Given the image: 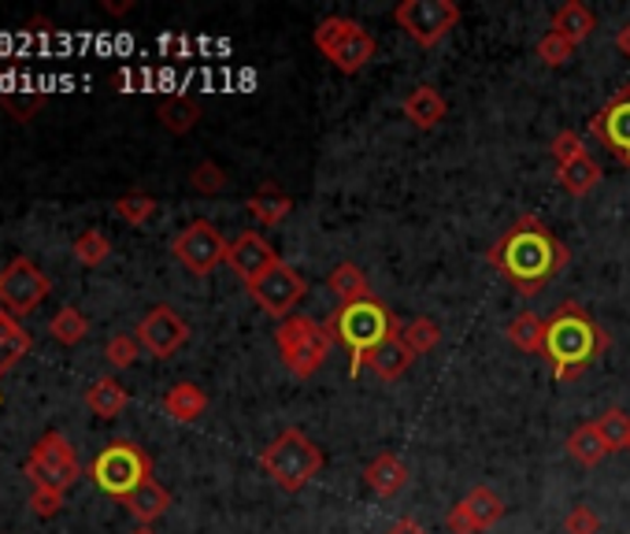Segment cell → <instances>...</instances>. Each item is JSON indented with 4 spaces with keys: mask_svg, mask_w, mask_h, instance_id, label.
<instances>
[{
    "mask_svg": "<svg viewBox=\"0 0 630 534\" xmlns=\"http://www.w3.org/2000/svg\"><path fill=\"white\" fill-rule=\"evenodd\" d=\"M486 257L504 283L516 286L523 297H538L568 268L571 252L552 235L549 223H541L538 216H519L493 241Z\"/></svg>",
    "mask_w": 630,
    "mask_h": 534,
    "instance_id": "cell-1",
    "label": "cell"
},
{
    "mask_svg": "<svg viewBox=\"0 0 630 534\" xmlns=\"http://www.w3.org/2000/svg\"><path fill=\"white\" fill-rule=\"evenodd\" d=\"M608 353V330L579 300H564L546 316V364L560 383H575Z\"/></svg>",
    "mask_w": 630,
    "mask_h": 534,
    "instance_id": "cell-2",
    "label": "cell"
},
{
    "mask_svg": "<svg viewBox=\"0 0 630 534\" xmlns=\"http://www.w3.org/2000/svg\"><path fill=\"white\" fill-rule=\"evenodd\" d=\"M327 327H331L334 342H342L348 353H353L348 375H360L364 356L401 334L404 323L378 297H367V300H353V305H337V313L327 319Z\"/></svg>",
    "mask_w": 630,
    "mask_h": 534,
    "instance_id": "cell-3",
    "label": "cell"
},
{
    "mask_svg": "<svg viewBox=\"0 0 630 534\" xmlns=\"http://www.w3.org/2000/svg\"><path fill=\"white\" fill-rule=\"evenodd\" d=\"M260 468H264V475H271V482H275L278 490L297 493L323 471V453H319V445L308 439L300 427H286V431L260 453Z\"/></svg>",
    "mask_w": 630,
    "mask_h": 534,
    "instance_id": "cell-4",
    "label": "cell"
},
{
    "mask_svg": "<svg viewBox=\"0 0 630 534\" xmlns=\"http://www.w3.org/2000/svg\"><path fill=\"white\" fill-rule=\"evenodd\" d=\"M275 345L289 375L312 378L327 364V356H331L334 334L331 327L319 323L312 316H289L275 327Z\"/></svg>",
    "mask_w": 630,
    "mask_h": 534,
    "instance_id": "cell-5",
    "label": "cell"
},
{
    "mask_svg": "<svg viewBox=\"0 0 630 534\" xmlns=\"http://www.w3.org/2000/svg\"><path fill=\"white\" fill-rule=\"evenodd\" d=\"M90 479L96 482V490L108 493L115 501H126L141 482L152 479V461L141 445L134 442H112L108 450L96 453V461L90 464Z\"/></svg>",
    "mask_w": 630,
    "mask_h": 534,
    "instance_id": "cell-6",
    "label": "cell"
},
{
    "mask_svg": "<svg viewBox=\"0 0 630 534\" xmlns=\"http://www.w3.org/2000/svg\"><path fill=\"white\" fill-rule=\"evenodd\" d=\"M312 42L319 53L331 60L342 75H360L367 64L375 60V37L364 31L356 19L348 15H331L316 26Z\"/></svg>",
    "mask_w": 630,
    "mask_h": 534,
    "instance_id": "cell-7",
    "label": "cell"
},
{
    "mask_svg": "<svg viewBox=\"0 0 630 534\" xmlns=\"http://www.w3.org/2000/svg\"><path fill=\"white\" fill-rule=\"evenodd\" d=\"M393 19L420 48H434L449 37V31H457L460 4L457 0H401L393 8Z\"/></svg>",
    "mask_w": 630,
    "mask_h": 534,
    "instance_id": "cell-8",
    "label": "cell"
},
{
    "mask_svg": "<svg viewBox=\"0 0 630 534\" xmlns=\"http://www.w3.org/2000/svg\"><path fill=\"white\" fill-rule=\"evenodd\" d=\"M23 471H26V479H31V487H53L60 493L82 475L75 445L67 442L60 431H45L42 439L34 442Z\"/></svg>",
    "mask_w": 630,
    "mask_h": 534,
    "instance_id": "cell-9",
    "label": "cell"
},
{
    "mask_svg": "<svg viewBox=\"0 0 630 534\" xmlns=\"http://www.w3.org/2000/svg\"><path fill=\"white\" fill-rule=\"evenodd\" d=\"M227 249L230 246H227V238H222V230L208 219H193L190 227H182L179 238L171 241L174 260L197 279H205L219 264H227Z\"/></svg>",
    "mask_w": 630,
    "mask_h": 534,
    "instance_id": "cell-10",
    "label": "cell"
},
{
    "mask_svg": "<svg viewBox=\"0 0 630 534\" xmlns=\"http://www.w3.org/2000/svg\"><path fill=\"white\" fill-rule=\"evenodd\" d=\"M48 294H53V283L31 257H15L0 271V308L8 316H31Z\"/></svg>",
    "mask_w": 630,
    "mask_h": 534,
    "instance_id": "cell-11",
    "label": "cell"
},
{
    "mask_svg": "<svg viewBox=\"0 0 630 534\" xmlns=\"http://www.w3.org/2000/svg\"><path fill=\"white\" fill-rule=\"evenodd\" d=\"M308 294V283L300 279L297 268H289L286 260H278L275 268L267 271V275H260L256 283L249 286V297L256 300L260 308H264L267 316L275 319H289L294 316V308L300 305V297Z\"/></svg>",
    "mask_w": 630,
    "mask_h": 534,
    "instance_id": "cell-12",
    "label": "cell"
},
{
    "mask_svg": "<svg viewBox=\"0 0 630 534\" xmlns=\"http://www.w3.org/2000/svg\"><path fill=\"white\" fill-rule=\"evenodd\" d=\"M589 134L605 145L612 157L630 168V86L623 90H616L608 96V104L600 112H594V120H589Z\"/></svg>",
    "mask_w": 630,
    "mask_h": 534,
    "instance_id": "cell-13",
    "label": "cell"
},
{
    "mask_svg": "<svg viewBox=\"0 0 630 534\" xmlns=\"http://www.w3.org/2000/svg\"><path fill=\"white\" fill-rule=\"evenodd\" d=\"M190 338V327L186 319L174 313L171 305H157L145 313V319L138 323V342L149 356H157V361H168V356L179 353L182 345H186Z\"/></svg>",
    "mask_w": 630,
    "mask_h": 534,
    "instance_id": "cell-14",
    "label": "cell"
},
{
    "mask_svg": "<svg viewBox=\"0 0 630 534\" xmlns=\"http://www.w3.org/2000/svg\"><path fill=\"white\" fill-rule=\"evenodd\" d=\"M501 516H504L501 493L490 487H474V490H468V498L445 516V531L449 534H486L497 527Z\"/></svg>",
    "mask_w": 630,
    "mask_h": 534,
    "instance_id": "cell-15",
    "label": "cell"
},
{
    "mask_svg": "<svg viewBox=\"0 0 630 534\" xmlns=\"http://www.w3.org/2000/svg\"><path fill=\"white\" fill-rule=\"evenodd\" d=\"M275 264H278V252L260 230H241L227 249V268L245 283V289L256 283L260 275H267Z\"/></svg>",
    "mask_w": 630,
    "mask_h": 534,
    "instance_id": "cell-16",
    "label": "cell"
},
{
    "mask_svg": "<svg viewBox=\"0 0 630 534\" xmlns=\"http://www.w3.org/2000/svg\"><path fill=\"white\" fill-rule=\"evenodd\" d=\"M409 479H412L409 464H404L397 453H378L364 468V482L371 487V493H378V498H386V501L397 498V493L409 487Z\"/></svg>",
    "mask_w": 630,
    "mask_h": 534,
    "instance_id": "cell-17",
    "label": "cell"
},
{
    "mask_svg": "<svg viewBox=\"0 0 630 534\" xmlns=\"http://www.w3.org/2000/svg\"><path fill=\"white\" fill-rule=\"evenodd\" d=\"M401 112H404V120L415 126V130H434V126L449 115V104H445V96L434 90L431 82H420L401 101Z\"/></svg>",
    "mask_w": 630,
    "mask_h": 534,
    "instance_id": "cell-18",
    "label": "cell"
},
{
    "mask_svg": "<svg viewBox=\"0 0 630 534\" xmlns=\"http://www.w3.org/2000/svg\"><path fill=\"white\" fill-rule=\"evenodd\" d=\"M412 361H415V356L409 353V345L401 342V334H397V338H390V342L371 349V353L364 356V367H371L382 383H397V378L412 367Z\"/></svg>",
    "mask_w": 630,
    "mask_h": 534,
    "instance_id": "cell-19",
    "label": "cell"
},
{
    "mask_svg": "<svg viewBox=\"0 0 630 534\" xmlns=\"http://www.w3.org/2000/svg\"><path fill=\"white\" fill-rule=\"evenodd\" d=\"M208 409V394L201 390L197 383H174L168 394H163V412L171 416L174 423H197Z\"/></svg>",
    "mask_w": 630,
    "mask_h": 534,
    "instance_id": "cell-20",
    "label": "cell"
},
{
    "mask_svg": "<svg viewBox=\"0 0 630 534\" xmlns=\"http://www.w3.org/2000/svg\"><path fill=\"white\" fill-rule=\"evenodd\" d=\"M245 208H249V216L256 223H264V227H278V223H286L289 216H294V197L267 182V186H260L245 201Z\"/></svg>",
    "mask_w": 630,
    "mask_h": 534,
    "instance_id": "cell-21",
    "label": "cell"
},
{
    "mask_svg": "<svg viewBox=\"0 0 630 534\" xmlns=\"http://www.w3.org/2000/svg\"><path fill=\"white\" fill-rule=\"evenodd\" d=\"M123 504H126V512L141 523V527H152V523H157L163 512L171 509V493L163 490L157 479H149V482H141V487L134 490Z\"/></svg>",
    "mask_w": 630,
    "mask_h": 534,
    "instance_id": "cell-22",
    "label": "cell"
},
{
    "mask_svg": "<svg viewBox=\"0 0 630 534\" xmlns=\"http://www.w3.org/2000/svg\"><path fill=\"white\" fill-rule=\"evenodd\" d=\"M549 31L564 34L571 45H579V42H586V37L597 31V19H594V12H589V8L583 4V0H568V4H560L557 12H552Z\"/></svg>",
    "mask_w": 630,
    "mask_h": 534,
    "instance_id": "cell-23",
    "label": "cell"
},
{
    "mask_svg": "<svg viewBox=\"0 0 630 534\" xmlns=\"http://www.w3.org/2000/svg\"><path fill=\"white\" fill-rule=\"evenodd\" d=\"M85 405H90L93 416H101V420H115L126 405H130V394H126V386L119 378H96V383L85 390Z\"/></svg>",
    "mask_w": 630,
    "mask_h": 534,
    "instance_id": "cell-24",
    "label": "cell"
},
{
    "mask_svg": "<svg viewBox=\"0 0 630 534\" xmlns=\"http://www.w3.org/2000/svg\"><path fill=\"white\" fill-rule=\"evenodd\" d=\"M31 345H34L31 334L19 327V319L0 308V378H4L26 353H31Z\"/></svg>",
    "mask_w": 630,
    "mask_h": 534,
    "instance_id": "cell-25",
    "label": "cell"
},
{
    "mask_svg": "<svg viewBox=\"0 0 630 534\" xmlns=\"http://www.w3.org/2000/svg\"><path fill=\"white\" fill-rule=\"evenodd\" d=\"M600 163L589 157H579V160H571V163H564V168H557V182H560V190L568 193V197H586L589 190L597 186L600 182Z\"/></svg>",
    "mask_w": 630,
    "mask_h": 534,
    "instance_id": "cell-26",
    "label": "cell"
},
{
    "mask_svg": "<svg viewBox=\"0 0 630 534\" xmlns=\"http://www.w3.org/2000/svg\"><path fill=\"white\" fill-rule=\"evenodd\" d=\"M504 338H508L519 353H538L541 356V349H546V316L519 313L508 327H504Z\"/></svg>",
    "mask_w": 630,
    "mask_h": 534,
    "instance_id": "cell-27",
    "label": "cell"
},
{
    "mask_svg": "<svg viewBox=\"0 0 630 534\" xmlns=\"http://www.w3.org/2000/svg\"><path fill=\"white\" fill-rule=\"evenodd\" d=\"M568 453H571V461H579L583 468H597L605 456H612V453H608L605 439H600L597 423L575 427V431H571V439H568Z\"/></svg>",
    "mask_w": 630,
    "mask_h": 534,
    "instance_id": "cell-28",
    "label": "cell"
},
{
    "mask_svg": "<svg viewBox=\"0 0 630 534\" xmlns=\"http://www.w3.org/2000/svg\"><path fill=\"white\" fill-rule=\"evenodd\" d=\"M327 286L334 289V297L342 300V305H353V300L375 297L371 294V283H367V275L356 264H337L331 271V279H327Z\"/></svg>",
    "mask_w": 630,
    "mask_h": 534,
    "instance_id": "cell-29",
    "label": "cell"
},
{
    "mask_svg": "<svg viewBox=\"0 0 630 534\" xmlns=\"http://www.w3.org/2000/svg\"><path fill=\"white\" fill-rule=\"evenodd\" d=\"M401 342L409 345V353L412 356H426V353H434L442 342V327H438V319H431V316H415L409 319V323L401 327Z\"/></svg>",
    "mask_w": 630,
    "mask_h": 534,
    "instance_id": "cell-30",
    "label": "cell"
},
{
    "mask_svg": "<svg viewBox=\"0 0 630 534\" xmlns=\"http://www.w3.org/2000/svg\"><path fill=\"white\" fill-rule=\"evenodd\" d=\"M160 115V123H163V130H171V134H190L193 126H197L201 120V109L190 101V96H168V101L157 109Z\"/></svg>",
    "mask_w": 630,
    "mask_h": 534,
    "instance_id": "cell-31",
    "label": "cell"
},
{
    "mask_svg": "<svg viewBox=\"0 0 630 534\" xmlns=\"http://www.w3.org/2000/svg\"><path fill=\"white\" fill-rule=\"evenodd\" d=\"M48 330H53V338L60 345H79L82 338L90 334V319H85V313H79L75 305H67V308H60V313L53 316Z\"/></svg>",
    "mask_w": 630,
    "mask_h": 534,
    "instance_id": "cell-32",
    "label": "cell"
},
{
    "mask_svg": "<svg viewBox=\"0 0 630 534\" xmlns=\"http://www.w3.org/2000/svg\"><path fill=\"white\" fill-rule=\"evenodd\" d=\"M597 431L605 439L608 453H623L630 450V416L623 409H605L597 416Z\"/></svg>",
    "mask_w": 630,
    "mask_h": 534,
    "instance_id": "cell-33",
    "label": "cell"
},
{
    "mask_svg": "<svg viewBox=\"0 0 630 534\" xmlns=\"http://www.w3.org/2000/svg\"><path fill=\"white\" fill-rule=\"evenodd\" d=\"M115 216L123 223H130V227H145L152 216L160 212L157 197H149V193H123V197H115Z\"/></svg>",
    "mask_w": 630,
    "mask_h": 534,
    "instance_id": "cell-34",
    "label": "cell"
},
{
    "mask_svg": "<svg viewBox=\"0 0 630 534\" xmlns=\"http://www.w3.org/2000/svg\"><path fill=\"white\" fill-rule=\"evenodd\" d=\"M71 252H75V260H79V264L96 268V264H104V260L112 257V241H108V235H104V230L90 227V230H82V235L75 238Z\"/></svg>",
    "mask_w": 630,
    "mask_h": 534,
    "instance_id": "cell-35",
    "label": "cell"
},
{
    "mask_svg": "<svg viewBox=\"0 0 630 534\" xmlns=\"http://www.w3.org/2000/svg\"><path fill=\"white\" fill-rule=\"evenodd\" d=\"M575 48H579V45H571L564 34L549 31V34L538 42V60L546 64V67H564L568 60H575Z\"/></svg>",
    "mask_w": 630,
    "mask_h": 534,
    "instance_id": "cell-36",
    "label": "cell"
},
{
    "mask_svg": "<svg viewBox=\"0 0 630 534\" xmlns=\"http://www.w3.org/2000/svg\"><path fill=\"white\" fill-rule=\"evenodd\" d=\"M190 186L197 190V193H205V197H216V193L227 190V171L219 168V163H197V168L190 171Z\"/></svg>",
    "mask_w": 630,
    "mask_h": 534,
    "instance_id": "cell-37",
    "label": "cell"
},
{
    "mask_svg": "<svg viewBox=\"0 0 630 534\" xmlns=\"http://www.w3.org/2000/svg\"><path fill=\"white\" fill-rule=\"evenodd\" d=\"M138 353H141L138 334H115L108 338V345H104V356H108L112 367H130L138 361Z\"/></svg>",
    "mask_w": 630,
    "mask_h": 534,
    "instance_id": "cell-38",
    "label": "cell"
},
{
    "mask_svg": "<svg viewBox=\"0 0 630 534\" xmlns=\"http://www.w3.org/2000/svg\"><path fill=\"white\" fill-rule=\"evenodd\" d=\"M549 152H552V160H557V168H564V163L579 160V157H586L583 134H579V130H560L557 138H552Z\"/></svg>",
    "mask_w": 630,
    "mask_h": 534,
    "instance_id": "cell-39",
    "label": "cell"
},
{
    "mask_svg": "<svg viewBox=\"0 0 630 534\" xmlns=\"http://www.w3.org/2000/svg\"><path fill=\"white\" fill-rule=\"evenodd\" d=\"M31 512L37 520H53L64 512V493L53 487H34L31 490Z\"/></svg>",
    "mask_w": 630,
    "mask_h": 534,
    "instance_id": "cell-40",
    "label": "cell"
},
{
    "mask_svg": "<svg viewBox=\"0 0 630 534\" xmlns=\"http://www.w3.org/2000/svg\"><path fill=\"white\" fill-rule=\"evenodd\" d=\"M42 104H45V96H42V93H19V96H15V93H4V96H0V109L12 112L19 123L31 120V115H34L37 109H42Z\"/></svg>",
    "mask_w": 630,
    "mask_h": 534,
    "instance_id": "cell-41",
    "label": "cell"
},
{
    "mask_svg": "<svg viewBox=\"0 0 630 534\" xmlns=\"http://www.w3.org/2000/svg\"><path fill=\"white\" fill-rule=\"evenodd\" d=\"M564 531L568 534H600V516L589 509V504H575L564 520Z\"/></svg>",
    "mask_w": 630,
    "mask_h": 534,
    "instance_id": "cell-42",
    "label": "cell"
},
{
    "mask_svg": "<svg viewBox=\"0 0 630 534\" xmlns=\"http://www.w3.org/2000/svg\"><path fill=\"white\" fill-rule=\"evenodd\" d=\"M386 534H426L423 523H415L409 516H401V520H393L390 527H386Z\"/></svg>",
    "mask_w": 630,
    "mask_h": 534,
    "instance_id": "cell-43",
    "label": "cell"
},
{
    "mask_svg": "<svg viewBox=\"0 0 630 534\" xmlns=\"http://www.w3.org/2000/svg\"><path fill=\"white\" fill-rule=\"evenodd\" d=\"M616 48L630 60V23H623V26H619V31H616Z\"/></svg>",
    "mask_w": 630,
    "mask_h": 534,
    "instance_id": "cell-44",
    "label": "cell"
},
{
    "mask_svg": "<svg viewBox=\"0 0 630 534\" xmlns=\"http://www.w3.org/2000/svg\"><path fill=\"white\" fill-rule=\"evenodd\" d=\"M134 8V0H104V12L108 15H126Z\"/></svg>",
    "mask_w": 630,
    "mask_h": 534,
    "instance_id": "cell-45",
    "label": "cell"
},
{
    "mask_svg": "<svg viewBox=\"0 0 630 534\" xmlns=\"http://www.w3.org/2000/svg\"><path fill=\"white\" fill-rule=\"evenodd\" d=\"M134 534H157V531H152V527H138V531H134Z\"/></svg>",
    "mask_w": 630,
    "mask_h": 534,
    "instance_id": "cell-46",
    "label": "cell"
}]
</instances>
